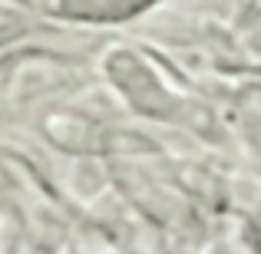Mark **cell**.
Listing matches in <instances>:
<instances>
[{"instance_id":"1","label":"cell","mask_w":261,"mask_h":254,"mask_svg":"<svg viewBox=\"0 0 261 254\" xmlns=\"http://www.w3.org/2000/svg\"><path fill=\"white\" fill-rule=\"evenodd\" d=\"M155 0H53L63 17L73 20H93V23H109V20H126L136 13L149 10Z\"/></svg>"}]
</instances>
